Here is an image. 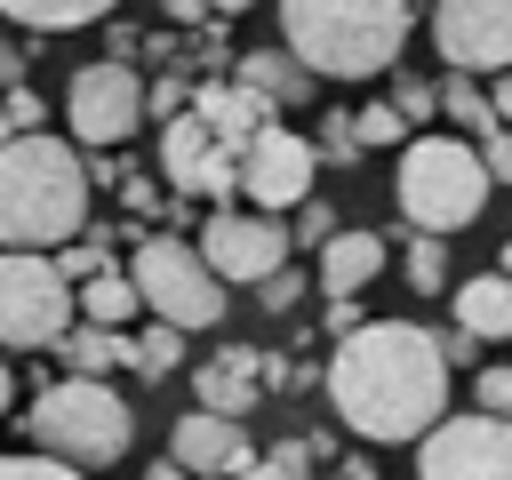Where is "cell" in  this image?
Masks as SVG:
<instances>
[{"label": "cell", "mask_w": 512, "mask_h": 480, "mask_svg": "<svg viewBox=\"0 0 512 480\" xmlns=\"http://www.w3.org/2000/svg\"><path fill=\"white\" fill-rule=\"evenodd\" d=\"M408 288L416 296H448V232H416L408 240Z\"/></svg>", "instance_id": "25"}, {"label": "cell", "mask_w": 512, "mask_h": 480, "mask_svg": "<svg viewBox=\"0 0 512 480\" xmlns=\"http://www.w3.org/2000/svg\"><path fill=\"white\" fill-rule=\"evenodd\" d=\"M128 272H136L152 320H176V328H216L224 304H232V280L208 264V248H192L176 232H144L136 256H128Z\"/></svg>", "instance_id": "6"}, {"label": "cell", "mask_w": 512, "mask_h": 480, "mask_svg": "<svg viewBox=\"0 0 512 480\" xmlns=\"http://www.w3.org/2000/svg\"><path fill=\"white\" fill-rule=\"evenodd\" d=\"M360 328V304L352 296H328V336H352Z\"/></svg>", "instance_id": "36"}, {"label": "cell", "mask_w": 512, "mask_h": 480, "mask_svg": "<svg viewBox=\"0 0 512 480\" xmlns=\"http://www.w3.org/2000/svg\"><path fill=\"white\" fill-rule=\"evenodd\" d=\"M472 408L512 416V368H480V376H472Z\"/></svg>", "instance_id": "30"}, {"label": "cell", "mask_w": 512, "mask_h": 480, "mask_svg": "<svg viewBox=\"0 0 512 480\" xmlns=\"http://www.w3.org/2000/svg\"><path fill=\"white\" fill-rule=\"evenodd\" d=\"M280 40L320 80H376L408 48V0H280Z\"/></svg>", "instance_id": "3"}, {"label": "cell", "mask_w": 512, "mask_h": 480, "mask_svg": "<svg viewBox=\"0 0 512 480\" xmlns=\"http://www.w3.org/2000/svg\"><path fill=\"white\" fill-rule=\"evenodd\" d=\"M480 152H488V168L512 184V128H488V136H480Z\"/></svg>", "instance_id": "35"}, {"label": "cell", "mask_w": 512, "mask_h": 480, "mask_svg": "<svg viewBox=\"0 0 512 480\" xmlns=\"http://www.w3.org/2000/svg\"><path fill=\"white\" fill-rule=\"evenodd\" d=\"M200 248H208V264H216L232 288H256V280H272V272L288 264L296 232L272 224V208H216V216L200 224Z\"/></svg>", "instance_id": "11"}, {"label": "cell", "mask_w": 512, "mask_h": 480, "mask_svg": "<svg viewBox=\"0 0 512 480\" xmlns=\"http://www.w3.org/2000/svg\"><path fill=\"white\" fill-rule=\"evenodd\" d=\"M440 112H448L464 136H488V128H504V120H496V96L480 88V72H448V80H440Z\"/></svg>", "instance_id": "22"}, {"label": "cell", "mask_w": 512, "mask_h": 480, "mask_svg": "<svg viewBox=\"0 0 512 480\" xmlns=\"http://www.w3.org/2000/svg\"><path fill=\"white\" fill-rule=\"evenodd\" d=\"M296 296H304V272H288V264H280L272 280H256V304H264V312H288Z\"/></svg>", "instance_id": "31"}, {"label": "cell", "mask_w": 512, "mask_h": 480, "mask_svg": "<svg viewBox=\"0 0 512 480\" xmlns=\"http://www.w3.org/2000/svg\"><path fill=\"white\" fill-rule=\"evenodd\" d=\"M72 272L48 248H0V352H40L72 328Z\"/></svg>", "instance_id": "7"}, {"label": "cell", "mask_w": 512, "mask_h": 480, "mask_svg": "<svg viewBox=\"0 0 512 480\" xmlns=\"http://www.w3.org/2000/svg\"><path fill=\"white\" fill-rule=\"evenodd\" d=\"M432 48L448 72H512V0H432Z\"/></svg>", "instance_id": "12"}, {"label": "cell", "mask_w": 512, "mask_h": 480, "mask_svg": "<svg viewBox=\"0 0 512 480\" xmlns=\"http://www.w3.org/2000/svg\"><path fill=\"white\" fill-rule=\"evenodd\" d=\"M336 480H368V464H360V456H352V464H344V472H336Z\"/></svg>", "instance_id": "43"}, {"label": "cell", "mask_w": 512, "mask_h": 480, "mask_svg": "<svg viewBox=\"0 0 512 480\" xmlns=\"http://www.w3.org/2000/svg\"><path fill=\"white\" fill-rule=\"evenodd\" d=\"M16 80H24V48L0 32V88H16Z\"/></svg>", "instance_id": "37"}, {"label": "cell", "mask_w": 512, "mask_h": 480, "mask_svg": "<svg viewBox=\"0 0 512 480\" xmlns=\"http://www.w3.org/2000/svg\"><path fill=\"white\" fill-rule=\"evenodd\" d=\"M184 104H192V88H184V80H152V120H176Z\"/></svg>", "instance_id": "34"}, {"label": "cell", "mask_w": 512, "mask_h": 480, "mask_svg": "<svg viewBox=\"0 0 512 480\" xmlns=\"http://www.w3.org/2000/svg\"><path fill=\"white\" fill-rule=\"evenodd\" d=\"M488 96H496V120L512 128V72H496V88H488Z\"/></svg>", "instance_id": "40"}, {"label": "cell", "mask_w": 512, "mask_h": 480, "mask_svg": "<svg viewBox=\"0 0 512 480\" xmlns=\"http://www.w3.org/2000/svg\"><path fill=\"white\" fill-rule=\"evenodd\" d=\"M416 480H512V416H440L416 440Z\"/></svg>", "instance_id": "9"}, {"label": "cell", "mask_w": 512, "mask_h": 480, "mask_svg": "<svg viewBox=\"0 0 512 480\" xmlns=\"http://www.w3.org/2000/svg\"><path fill=\"white\" fill-rule=\"evenodd\" d=\"M392 104H400L408 120H432V112H440V88H432V80H400V88H392Z\"/></svg>", "instance_id": "32"}, {"label": "cell", "mask_w": 512, "mask_h": 480, "mask_svg": "<svg viewBox=\"0 0 512 480\" xmlns=\"http://www.w3.org/2000/svg\"><path fill=\"white\" fill-rule=\"evenodd\" d=\"M144 120H152V88H144V72H136L128 56H96V64H80V72L64 80V128H72V144L112 152V144H128Z\"/></svg>", "instance_id": "8"}, {"label": "cell", "mask_w": 512, "mask_h": 480, "mask_svg": "<svg viewBox=\"0 0 512 480\" xmlns=\"http://www.w3.org/2000/svg\"><path fill=\"white\" fill-rule=\"evenodd\" d=\"M264 376H272V360L256 344H232V352H216V360L192 368V400L200 408H224V416H248L256 392H264Z\"/></svg>", "instance_id": "15"}, {"label": "cell", "mask_w": 512, "mask_h": 480, "mask_svg": "<svg viewBox=\"0 0 512 480\" xmlns=\"http://www.w3.org/2000/svg\"><path fill=\"white\" fill-rule=\"evenodd\" d=\"M144 304L136 272H88L80 280V320H104V328H128V312Z\"/></svg>", "instance_id": "21"}, {"label": "cell", "mask_w": 512, "mask_h": 480, "mask_svg": "<svg viewBox=\"0 0 512 480\" xmlns=\"http://www.w3.org/2000/svg\"><path fill=\"white\" fill-rule=\"evenodd\" d=\"M496 264H504V272H512V240H504V256H496Z\"/></svg>", "instance_id": "45"}, {"label": "cell", "mask_w": 512, "mask_h": 480, "mask_svg": "<svg viewBox=\"0 0 512 480\" xmlns=\"http://www.w3.org/2000/svg\"><path fill=\"white\" fill-rule=\"evenodd\" d=\"M8 120H16V136H24V128H40V120H48V104H40V96L16 80V88H8Z\"/></svg>", "instance_id": "33"}, {"label": "cell", "mask_w": 512, "mask_h": 480, "mask_svg": "<svg viewBox=\"0 0 512 480\" xmlns=\"http://www.w3.org/2000/svg\"><path fill=\"white\" fill-rule=\"evenodd\" d=\"M352 120H360V144H368V152H400V144H408V128H416V120H408L400 104H384V96H376V104H360Z\"/></svg>", "instance_id": "26"}, {"label": "cell", "mask_w": 512, "mask_h": 480, "mask_svg": "<svg viewBox=\"0 0 512 480\" xmlns=\"http://www.w3.org/2000/svg\"><path fill=\"white\" fill-rule=\"evenodd\" d=\"M328 232H344V216H336L328 200H304V208H296V240H304V248H320Z\"/></svg>", "instance_id": "29"}, {"label": "cell", "mask_w": 512, "mask_h": 480, "mask_svg": "<svg viewBox=\"0 0 512 480\" xmlns=\"http://www.w3.org/2000/svg\"><path fill=\"white\" fill-rule=\"evenodd\" d=\"M232 80H248L256 96H272V104H312V88H320V72L280 40V48H248L240 64H232Z\"/></svg>", "instance_id": "16"}, {"label": "cell", "mask_w": 512, "mask_h": 480, "mask_svg": "<svg viewBox=\"0 0 512 480\" xmlns=\"http://www.w3.org/2000/svg\"><path fill=\"white\" fill-rule=\"evenodd\" d=\"M8 400H16V376H8V360H0V416H8Z\"/></svg>", "instance_id": "41"}, {"label": "cell", "mask_w": 512, "mask_h": 480, "mask_svg": "<svg viewBox=\"0 0 512 480\" xmlns=\"http://www.w3.org/2000/svg\"><path fill=\"white\" fill-rule=\"evenodd\" d=\"M448 368H456L448 336H432L416 320H360L328 352V408L344 416L352 440L400 448L448 416Z\"/></svg>", "instance_id": "1"}, {"label": "cell", "mask_w": 512, "mask_h": 480, "mask_svg": "<svg viewBox=\"0 0 512 480\" xmlns=\"http://www.w3.org/2000/svg\"><path fill=\"white\" fill-rule=\"evenodd\" d=\"M456 328H472L480 344H512V272H472L456 280Z\"/></svg>", "instance_id": "17"}, {"label": "cell", "mask_w": 512, "mask_h": 480, "mask_svg": "<svg viewBox=\"0 0 512 480\" xmlns=\"http://www.w3.org/2000/svg\"><path fill=\"white\" fill-rule=\"evenodd\" d=\"M488 184H496V168H488L480 136H408L392 200H400L408 232H464L488 208Z\"/></svg>", "instance_id": "4"}, {"label": "cell", "mask_w": 512, "mask_h": 480, "mask_svg": "<svg viewBox=\"0 0 512 480\" xmlns=\"http://www.w3.org/2000/svg\"><path fill=\"white\" fill-rule=\"evenodd\" d=\"M144 480H200V472H192V464H176V456H160V464H152Z\"/></svg>", "instance_id": "39"}, {"label": "cell", "mask_w": 512, "mask_h": 480, "mask_svg": "<svg viewBox=\"0 0 512 480\" xmlns=\"http://www.w3.org/2000/svg\"><path fill=\"white\" fill-rule=\"evenodd\" d=\"M312 176H320V144L312 136H296V128H264L248 152H240V192L256 200V208H304L312 200Z\"/></svg>", "instance_id": "13"}, {"label": "cell", "mask_w": 512, "mask_h": 480, "mask_svg": "<svg viewBox=\"0 0 512 480\" xmlns=\"http://www.w3.org/2000/svg\"><path fill=\"white\" fill-rule=\"evenodd\" d=\"M240 8H248V0H216V16H240Z\"/></svg>", "instance_id": "44"}, {"label": "cell", "mask_w": 512, "mask_h": 480, "mask_svg": "<svg viewBox=\"0 0 512 480\" xmlns=\"http://www.w3.org/2000/svg\"><path fill=\"white\" fill-rule=\"evenodd\" d=\"M88 144L24 128L0 144V248H64L88 232Z\"/></svg>", "instance_id": "2"}, {"label": "cell", "mask_w": 512, "mask_h": 480, "mask_svg": "<svg viewBox=\"0 0 512 480\" xmlns=\"http://www.w3.org/2000/svg\"><path fill=\"white\" fill-rule=\"evenodd\" d=\"M320 456H328V440H280V448H264L240 480H312Z\"/></svg>", "instance_id": "24"}, {"label": "cell", "mask_w": 512, "mask_h": 480, "mask_svg": "<svg viewBox=\"0 0 512 480\" xmlns=\"http://www.w3.org/2000/svg\"><path fill=\"white\" fill-rule=\"evenodd\" d=\"M168 16H176V24H208V16H216V0H168Z\"/></svg>", "instance_id": "38"}, {"label": "cell", "mask_w": 512, "mask_h": 480, "mask_svg": "<svg viewBox=\"0 0 512 480\" xmlns=\"http://www.w3.org/2000/svg\"><path fill=\"white\" fill-rule=\"evenodd\" d=\"M312 144H320V160H336V168H360V160H368V144H360V120H344V112H328Z\"/></svg>", "instance_id": "27"}, {"label": "cell", "mask_w": 512, "mask_h": 480, "mask_svg": "<svg viewBox=\"0 0 512 480\" xmlns=\"http://www.w3.org/2000/svg\"><path fill=\"white\" fill-rule=\"evenodd\" d=\"M112 8L120 0H0V16L24 32H80V24H104Z\"/></svg>", "instance_id": "20"}, {"label": "cell", "mask_w": 512, "mask_h": 480, "mask_svg": "<svg viewBox=\"0 0 512 480\" xmlns=\"http://www.w3.org/2000/svg\"><path fill=\"white\" fill-rule=\"evenodd\" d=\"M376 272H384V240H376V232H352V224H344V232L320 240V288H328V296H360Z\"/></svg>", "instance_id": "18"}, {"label": "cell", "mask_w": 512, "mask_h": 480, "mask_svg": "<svg viewBox=\"0 0 512 480\" xmlns=\"http://www.w3.org/2000/svg\"><path fill=\"white\" fill-rule=\"evenodd\" d=\"M8 136H16V120H8V88H0V144H8Z\"/></svg>", "instance_id": "42"}, {"label": "cell", "mask_w": 512, "mask_h": 480, "mask_svg": "<svg viewBox=\"0 0 512 480\" xmlns=\"http://www.w3.org/2000/svg\"><path fill=\"white\" fill-rule=\"evenodd\" d=\"M56 352H64L72 376H112V368L136 360V336H128V328H104V320H80V328L56 336Z\"/></svg>", "instance_id": "19"}, {"label": "cell", "mask_w": 512, "mask_h": 480, "mask_svg": "<svg viewBox=\"0 0 512 480\" xmlns=\"http://www.w3.org/2000/svg\"><path fill=\"white\" fill-rule=\"evenodd\" d=\"M0 480H88V464H64V456L32 448V456H0Z\"/></svg>", "instance_id": "28"}, {"label": "cell", "mask_w": 512, "mask_h": 480, "mask_svg": "<svg viewBox=\"0 0 512 480\" xmlns=\"http://www.w3.org/2000/svg\"><path fill=\"white\" fill-rule=\"evenodd\" d=\"M16 424H24L32 448H48V456H64V464H88V472L120 464L128 440H136L128 400H120L104 376H72V368H64V384H40Z\"/></svg>", "instance_id": "5"}, {"label": "cell", "mask_w": 512, "mask_h": 480, "mask_svg": "<svg viewBox=\"0 0 512 480\" xmlns=\"http://www.w3.org/2000/svg\"><path fill=\"white\" fill-rule=\"evenodd\" d=\"M184 336H192V328H176V320H152V328L136 336V360H128V368H136L144 384L176 376V368H184Z\"/></svg>", "instance_id": "23"}, {"label": "cell", "mask_w": 512, "mask_h": 480, "mask_svg": "<svg viewBox=\"0 0 512 480\" xmlns=\"http://www.w3.org/2000/svg\"><path fill=\"white\" fill-rule=\"evenodd\" d=\"M168 456L192 464L200 480H240V472L256 464V440H248L240 416H224V408H184L176 432H168Z\"/></svg>", "instance_id": "14"}, {"label": "cell", "mask_w": 512, "mask_h": 480, "mask_svg": "<svg viewBox=\"0 0 512 480\" xmlns=\"http://www.w3.org/2000/svg\"><path fill=\"white\" fill-rule=\"evenodd\" d=\"M160 176H168V192H184V200H232V192H240V144H224V136L184 104L176 120H160Z\"/></svg>", "instance_id": "10"}]
</instances>
